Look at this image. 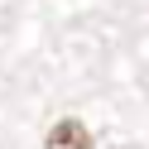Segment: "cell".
I'll list each match as a JSON object with an SVG mask.
<instances>
[{
  "instance_id": "1",
  "label": "cell",
  "mask_w": 149,
  "mask_h": 149,
  "mask_svg": "<svg viewBox=\"0 0 149 149\" xmlns=\"http://www.w3.org/2000/svg\"><path fill=\"white\" fill-rule=\"evenodd\" d=\"M43 144H48V149H91V130L82 125L77 116H63L58 125L43 135Z\"/></svg>"
}]
</instances>
